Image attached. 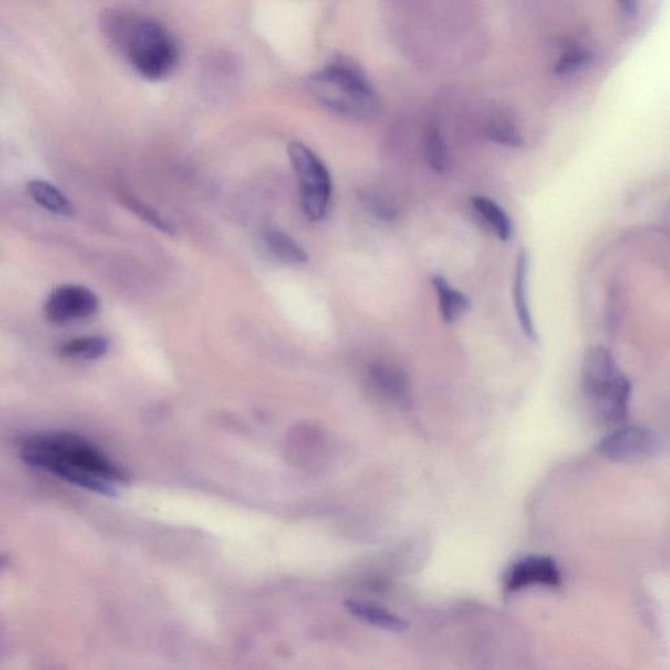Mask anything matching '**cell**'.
Returning a JSON list of instances; mask_svg holds the SVG:
<instances>
[{
  "mask_svg": "<svg viewBox=\"0 0 670 670\" xmlns=\"http://www.w3.org/2000/svg\"><path fill=\"white\" fill-rule=\"evenodd\" d=\"M20 455L33 468L101 495L116 496L127 481L120 466L91 441L72 432L49 431L29 436L21 445Z\"/></svg>",
  "mask_w": 670,
  "mask_h": 670,
  "instance_id": "cell-1",
  "label": "cell"
},
{
  "mask_svg": "<svg viewBox=\"0 0 670 670\" xmlns=\"http://www.w3.org/2000/svg\"><path fill=\"white\" fill-rule=\"evenodd\" d=\"M307 86L318 103L339 116L364 120L379 108V96L366 72L343 55H335L313 72Z\"/></svg>",
  "mask_w": 670,
  "mask_h": 670,
  "instance_id": "cell-2",
  "label": "cell"
},
{
  "mask_svg": "<svg viewBox=\"0 0 670 670\" xmlns=\"http://www.w3.org/2000/svg\"><path fill=\"white\" fill-rule=\"evenodd\" d=\"M582 388L593 413L602 423L619 426L626 421L633 387L619 370L612 351L605 346L589 347L585 353Z\"/></svg>",
  "mask_w": 670,
  "mask_h": 670,
  "instance_id": "cell-3",
  "label": "cell"
},
{
  "mask_svg": "<svg viewBox=\"0 0 670 670\" xmlns=\"http://www.w3.org/2000/svg\"><path fill=\"white\" fill-rule=\"evenodd\" d=\"M122 40L130 65L151 82L167 78L180 62V48L175 37L159 21H131V24L126 25Z\"/></svg>",
  "mask_w": 670,
  "mask_h": 670,
  "instance_id": "cell-4",
  "label": "cell"
},
{
  "mask_svg": "<svg viewBox=\"0 0 670 670\" xmlns=\"http://www.w3.org/2000/svg\"><path fill=\"white\" fill-rule=\"evenodd\" d=\"M287 154L298 177L301 209L312 222L324 219L333 195L328 167L315 151L301 142L288 144Z\"/></svg>",
  "mask_w": 670,
  "mask_h": 670,
  "instance_id": "cell-5",
  "label": "cell"
},
{
  "mask_svg": "<svg viewBox=\"0 0 670 670\" xmlns=\"http://www.w3.org/2000/svg\"><path fill=\"white\" fill-rule=\"evenodd\" d=\"M596 449L606 460L617 464H635L659 456L663 441L650 428L621 426L601 439Z\"/></svg>",
  "mask_w": 670,
  "mask_h": 670,
  "instance_id": "cell-6",
  "label": "cell"
},
{
  "mask_svg": "<svg viewBox=\"0 0 670 670\" xmlns=\"http://www.w3.org/2000/svg\"><path fill=\"white\" fill-rule=\"evenodd\" d=\"M100 301L95 292L79 284H63L52 291L45 301V317L55 325H67L87 320L99 311Z\"/></svg>",
  "mask_w": 670,
  "mask_h": 670,
  "instance_id": "cell-7",
  "label": "cell"
},
{
  "mask_svg": "<svg viewBox=\"0 0 670 670\" xmlns=\"http://www.w3.org/2000/svg\"><path fill=\"white\" fill-rule=\"evenodd\" d=\"M562 583L557 563L549 557H529L517 562L507 576L508 591H520L530 585L559 587Z\"/></svg>",
  "mask_w": 670,
  "mask_h": 670,
  "instance_id": "cell-8",
  "label": "cell"
},
{
  "mask_svg": "<svg viewBox=\"0 0 670 670\" xmlns=\"http://www.w3.org/2000/svg\"><path fill=\"white\" fill-rule=\"evenodd\" d=\"M529 256L527 250H520L519 257H517L515 283H513V300H515V308L517 320L523 333L527 335L529 341L537 342L538 334L536 326H534L532 312H530L529 304Z\"/></svg>",
  "mask_w": 670,
  "mask_h": 670,
  "instance_id": "cell-9",
  "label": "cell"
},
{
  "mask_svg": "<svg viewBox=\"0 0 670 670\" xmlns=\"http://www.w3.org/2000/svg\"><path fill=\"white\" fill-rule=\"evenodd\" d=\"M264 243L271 256L284 264L301 265L308 261V254L299 241L279 228H267Z\"/></svg>",
  "mask_w": 670,
  "mask_h": 670,
  "instance_id": "cell-10",
  "label": "cell"
},
{
  "mask_svg": "<svg viewBox=\"0 0 670 670\" xmlns=\"http://www.w3.org/2000/svg\"><path fill=\"white\" fill-rule=\"evenodd\" d=\"M28 193L38 206L59 216L74 214V206L70 199L48 181L32 180L28 182Z\"/></svg>",
  "mask_w": 670,
  "mask_h": 670,
  "instance_id": "cell-11",
  "label": "cell"
},
{
  "mask_svg": "<svg viewBox=\"0 0 670 670\" xmlns=\"http://www.w3.org/2000/svg\"><path fill=\"white\" fill-rule=\"evenodd\" d=\"M432 284L438 295L441 316L448 324L456 322L469 311L470 301L461 291L453 288L443 277L436 275Z\"/></svg>",
  "mask_w": 670,
  "mask_h": 670,
  "instance_id": "cell-12",
  "label": "cell"
},
{
  "mask_svg": "<svg viewBox=\"0 0 670 670\" xmlns=\"http://www.w3.org/2000/svg\"><path fill=\"white\" fill-rule=\"evenodd\" d=\"M346 608L355 617L363 619L372 626L388 631H404L407 629V623L404 619L394 616L380 606L368 604V602L346 601Z\"/></svg>",
  "mask_w": 670,
  "mask_h": 670,
  "instance_id": "cell-13",
  "label": "cell"
},
{
  "mask_svg": "<svg viewBox=\"0 0 670 670\" xmlns=\"http://www.w3.org/2000/svg\"><path fill=\"white\" fill-rule=\"evenodd\" d=\"M108 350V339L100 337V335H88V337L74 338L63 343L59 347L58 353L65 359L96 360L103 358Z\"/></svg>",
  "mask_w": 670,
  "mask_h": 670,
  "instance_id": "cell-14",
  "label": "cell"
},
{
  "mask_svg": "<svg viewBox=\"0 0 670 670\" xmlns=\"http://www.w3.org/2000/svg\"><path fill=\"white\" fill-rule=\"evenodd\" d=\"M472 202L478 214L493 228L500 240L507 241L510 239L512 233L511 219L498 203L487 197H474Z\"/></svg>",
  "mask_w": 670,
  "mask_h": 670,
  "instance_id": "cell-15",
  "label": "cell"
},
{
  "mask_svg": "<svg viewBox=\"0 0 670 670\" xmlns=\"http://www.w3.org/2000/svg\"><path fill=\"white\" fill-rule=\"evenodd\" d=\"M372 379L381 392L389 397L401 400L407 394V379L404 372L390 366H375L371 371Z\"/></svg>",
  "mask_w": 670,
  "mask_h": 670,
  "instance_id": "cell-16",
  "label": "cell"
},
{
  "mask_svg": "<svg viewBox=\"0 0 670 670\" xmlns=\"http://www.w3.org/2000/svg\"><path fill=\"white\" fill-rule=\"evenodd\" d=\"M426 158L428 164L435 172L443 173L449 169V156L447 143L441 131L436 126H431L426 135Z\"/></svg>",
  "mask_w": 670,
  "mask_h": 670,
  "instance_id": "cell-17",
  "label": "cell"
},
{
  "mask_svg": "<svg viewBox=\"0 0 670 670\" xmlns=\"http://www.w3.org/2000/svg\"><path fill=\"white\" fill-rule=\"evenodd\" d=\"M126 205L130 207L131 211H134L139 218L143 219L144 222L151 224L152 227H155L156 230L160 232L168 233V235H173L176 228L165 216L161 215L160 212L156 211L154 207L147 205L142 201H139L138 198L133 197V195H126L125 197Z\"/></svg>",
  "mask_w": 670,
  "mask_h": 670,
  "instance_id": "cell-18",
  "label": "cell"
},
{
  "mask_svg": "<svg viewBox=\"0 0 670 670\" xmlns=\"http://www.w3.org/2000/svg\"><path fill=\"white\" fill-rule=\"evenodd\" d=\"M593 58L592 52L582 46H572L561 55L554 72L557 75L571 74V72L582 69Z\"/></svg>",
  "mask_w": 670,
  "mask_h": 670,
  "instance_id": "cell-19",
  "label": "cell"
},
{
  "mask_svg": "<svg viewBox=\"0 0 670 670\" xmlns=\"http://www.w3.org/2000/svg\"><path fill=\"white\" fill-rule=\"evenodd\" d=\"M487 135H489L491 141L503 144V146L515 148L524 146L523 135L520 134V131L515 126L508 124V122H494L487 129Z\"/></svg>",
  "mask_w": 670,
  "mask_h": 670,
  "instance_id": "cell-20",
  "label": "cell"
},
{
  "mask_svg": "<svg viewBox=\"0 0 670 670\" xmlns=\"http://www.w3.org/2000/svg\"><path fill=\"white\" fill-rule=\"evenodd\" d=\"M622 11L623 14L627 16V18H634L636 14H638V3L636 2H622L621 3Z\"/></svg>",
  "mask_w": 670,
  "mask_h": 670,
  "instance_id": "cell-21",
  "label": "cell"
},
{
  "mask_svg": "<svg viewBox=\"0 0 670 670\" xmlns=\"http://www.w3.org/2000/svg\"><path fill=\"white\" fill-rule=\"evenodd\" d=\"M7 563L8 558L6 557V555L0 554V568L6 567Z\"/></svg>",
  "mask_w": 670,
  "mask_h": 670,
  "instance_id": "cell-22",
  "label": "cell"
}]
</instances>
